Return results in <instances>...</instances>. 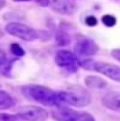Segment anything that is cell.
<instances>
[{
    "mask_svg": "<svg viewBox=\"0 0 120 121\" xmlns=\"http://www.w3.org/2000/svg\"><path fill=\"white\" fill-rule=\"evenodd\" d=\"M21 92L26 98L46 106L60 105L57 91L39 84H26L21 87Z\"/></svg>",
    "mask_w": 120,
    "mask_h": 121,
    "instance_id": "1",
    "label": "cell"
},
{
    "mask_svg": "<svg viewBox=\"0 0 120 121\" xmlns=\"http://www.w3.org/2000/svg\"><path fill=\"white\" fill-rule=\"evenodd\" d=\"M58 99L60 104L82 108L91 103V96L87 91L81 88L69 89L68 91H57Z\"/></svg>",
    "mask_w": 120,
    "mask_h": 121,
    "instance_id": "2",
    "label": "cell"
},
{
    "mask_svg": "<svg viewBox=\"0 0 120 121\" xmlns=\"http://www.w3.org/2000/svg\"><path fill=\"white\" fill-rule=\"evenodd\" d=\"M80 66L84 69L97 72L112 81L120 82V67L117 65L92 59H85L80 61Z\"/></svg>",
    "mask_w": 120,
    "mask_h": 121,
    "instance_id": "3",
    "label": "cell"
},
{
    "mask_svg": "<svg viewBox=\"0 0 120 121\" xmlns=\"http://www.w3.org/2000/svg\"><path fill=\"white\" fill-rule=\"evenodd\" d=\"M5 31L10 35L27 42H32L39 39V33L34 28L19 22H11L7 24Z\"/></svg>",
    "mask_w": 120,
    "mask_h": 121,
    "instance_id": "4",
    "label": "cell"
},
{
    "mask_svg": "<svg viewBox=\"0 0 120 121\" xmlns=\"http://www.w3.org/2000/svg\"><path fill=\"white\" fill-rule=\"evenodd\" d=\"M54 62L58 67L65 69L70 73L76 72L78 65H80V61L75 53L66 49H60L55 53Z\"/></svg>",
    "mask_w": 120,
    "mask_h": 121,
    "instance_id": "5",
    "label": "cell"
},
{
    "mask_svg": "<svg viewBox=\"0 0 120 121\" xmlns=\"http://www.w3.org/2000/svg\"><path fill=\"white\" fill-rule=\"evenodd\" d=\"M17 115L24 121H46L48 118V112L40 106L25 105L18 108Z\"/></svg>",
    "mask_w": 120,
    "mask_h": 121,
    "instance_id": "6",
    "label": "cell"
},
{
    "mask_svg": "<svg viewBox=\"0 0 120 121\" xmlns=\"http://www.w3.org/2000/svg\"><path fill=\"white\" fill-rule=\"evenodd\" d=\"M99 51V47L91 38L84 35H78L75 39V52L81 56H93Z\"/></svg>",
    "mask_w": 120,
    "mask_h": 121,
    "instance_id": "7",
    "label": "cell"
},
{
    "mask_svg": "<svg viewBox=\"0 0 120 121\" xmlns=\"http://www.w3.org/2000/svg\"><path fill=\"white\" fill-rule=\"evenodd\" d=\"M50 7L56 13L67 16L75 14L78 9L75 0H51Z\"/></svg>",
    "mask_w": 120,
    "mask_h": 121,
    "instance_id": "8",
    "label": "cell"
},
{
    "mask_svg": "<svg viewBox=\"0 0 120 121\" xmlns=\"http://www.w3.org/2000/svg\"><path fill=\"white\" fill-rule=\"evenodd\" d=\"M81 114V112L68 107L58 105L52 111V118L55 121H75Z\"/></svg>",
    "mask_w": 120,
    "mask_h": 121,
    "instance_id": "9",
    "label": "cell"
},
{
    "mask_svg": "<svg viewBox=\"0 0 120 121\" xmlns=\"http://www.w3.org/2000/svg\"><path fill=\"white\" fill-rule=\"evenodd\" d=\"M103 105L112 112H120V92L111 91L106 93L102 98Z\"/></svg>",
    "mask_w": 120,
    "mask_h": 121,
    "instance_id": "10",
    "label": "cell"
},
{
    "mask_svg": "<svg viewBox=\"0 0 120 121\" xmlns=\"http://www.w3.org/2000/svg\"><path fill=\"white\" fill-rule=\"evenodd\" d=\"M84 83L87 88L92 90H102L107 86V82L104 79L98 76H93V75L85 76Z\"/></svg>",
    "mask_w": 120,
    "mask_h": 121,
    "instance_id": "11",
    "label": "cell"
},
{
    "mask_svg": "<svg viewBox=\"0 0 120 121\" xmlns=\"http://www.w3.org/2000/svg\"><path fill=\"white\" fill-rule=\"evenodd\" d=\"M15 101L7 91H0V110H8L13 107Z\"/></svg>",
    "mask_w": 120,
    "mask_h": 121,
    "instance_id": "12",
    "label": "cell"
},
{
    "mask_svg": "<svg viewBox=\"0 0 120 121\" xmlns=\"http://www.w3.org/2000/svg\"><path fill=\"white\" fill-rule=\"evenodd\" d=\"M55 40L56 43L60 47L68 46L70 43V36L65 30L59 29L55 33Z\"/></svg>",
    "mask_w": 120,
    "mask_h": 121,
    "instance_id": "13",
    "label": "cell"
},
{
    "mask_svg": "<svg viewBox=\"0 0 120 121\" xmlns=\"http://www.w3.org/2000/svg\"><path fill=\"white\" fill-rule=\"evenodd\" d=\"M10 50H11V53L12 55L17 56V57H23L26 55V51L24 50V48L17 42L11 44Z\"/></svg>",
    "mask_w": 120,
    "mask_h": 121,
    "instance_id": "14",
    "label": "cell"
},
{
    "mask_svg": "<svg viewBox=\"0 0 120 121\" xmlns=\"http://www.w3.org/2000/svg\"><path fill=\"white\" fill-rule=\"evenodd\" d=\"M102 23L106 27H113L117 24V18L113 15L111 14H105L101 18Z\"/></svg>",
    "mask_w": 120,
    "mask_h": 121,
    "instance_id": "15",
    "label": "cell"
},
{
    "mask_svg": "<svg viewBox=\"0 0 120 121\" xmlns=\"http://www.w3.org/2000/svg\"><path fill=\"white\" fill-rule=\"evenodd\" d=\"M20 118H18V115H13L10 113H0V121H19Z\"/></svg>",
    "mask_w": 120,
    "mask_h": 121,
    "instance_id": "16",
    "label": "cell"
},
{
    "mask_svg": "<svg viewBox=\"0 0 120 121\" xmlns=\"http://www.w3.org/2000/svg\"><path fill=\"white\" fill-rule=\"evenodd\" d=\"M84 23H85L86 26H90V27H94V26H97V24H98V20H97V18H96L95 16L89 15L85 18V19H84Z\"/></svg>",
    "mask_w": 120,
    "mask_h": 121,
    "instance_id": "17",
    "label": "cell"
},
{
    "mask_svg": "<svg viewBox=\"0 0 120 121\" xmlns=\"http://www.w3.org/2000/svg\"><path fill=\"white\" fill-rule=\"evenodd\" d=\"M75 121H96L94 116L90 113H87V112H83L81 113L80 116L76 118Z\"/></svg>",
    "mask_w": 120,
    "mask_h": 121,
    "instance_id": "18",
    "label": "cell"
},
{
    "mask_svg": "<svg viewBox=\"0 0 120 121\" xmlns=\"http://www.w3.org/2000/svg\"><path fill=\"white\" fill-rule=\"evenodd\" d=\"M33 1L41 7H48L51 4V0H33Z\"/></svg>",
    "mask_w": 120,
    "mask_h": 121,
    "instance_id": "19",
    "label": "cell"
},
{
    "mask_svg": "<svg viewBox=\"0 0 120 121\" xmlns=\"http://www.w3.org/2000/svg\"><path fill=\"white\" fill-rule=\"evenodd\" d=\"M7 62V56L4 52L0 48V67L4 66V64Z\"/></svg>",
    "mask_w": 120,
    "mask_h": 121,
    "instance_id": "20",
    "label": "cell"
},
{
    "mask_svg": "<svg viewBox=\"0 0 120 121\" xmlns=\"http://www.w3.org/2000/svg\"><path fill=\"white\" fill-rule=\"evenodd\" d=\"M111 56L114 58L115 60H118L120 62V48H115L112 49L111 52Z\"/></svg>",
    "mask_w": 120,
    "mask_h": 121,
    "instance_id": "21",
    "label": "cell"
},
{
    "mask_svg": "<svg viewBox=\"0 0 120 121\" xmlns=\"http://www.w3.org/2000/svg\"><path fill=\"white\" fill-rule=\"evenodd\" d=\"M6 6V0H0V11Z\"/></svg>",
    "mask_w": 120,
    "mask_h": 121,
    "instance_id": "22",
    "label": "cell"
},
{
    "mask_svg": "<svg viewBox=\"0 0 120 121\" xmlns=\"http://www.w3.org/2000/svg\"><path fill=\"white\" fill-rule=\"evenodd\" d=\"M14 2H27V1H31V0H13Z\"/></svg>",
    "mask_w": 120,
    "mask_h": 121,
    "instance_id": "23",
    "label": "cell"
},
{
    "mask_svg": "<svg viewBox=\"0 0 120 121\" xmlns=\"http://www.w3.org/2000/svg\"><path fill=\"white\" fill-rule=\"evenodd\" d=\"M111 1H118V0H111Z\"/></svg>",
    "mask_w": 120,
    "mask_h": 121,
    "instance_id": "24",
    "label": "cell"
},
{
    "mask_svg": "<svg viewBox=\"0 0 120 121\" xmlns=\"http://www.w3.org/2000/svg\"><path fill=\"white\" fill-rule=\"evenodd\" d=\"M0 88H1V83H0Z\"/></svg>",
    "mask_w": 120,
    "mask_h": 121,
    "instance_id": "25",
    "label": "cell"
}]
</instances>
